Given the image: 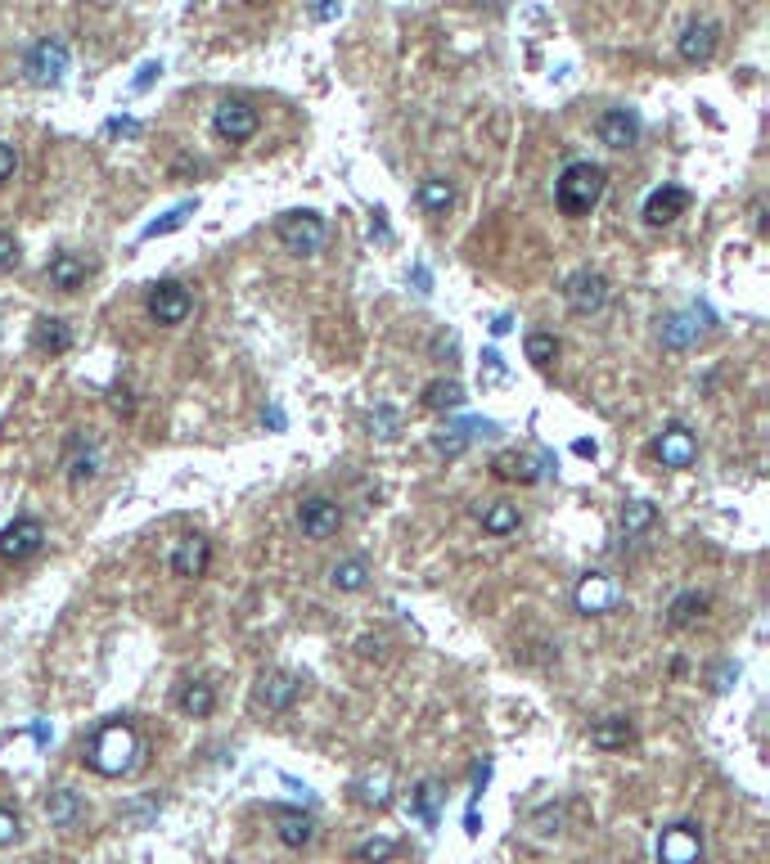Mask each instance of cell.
<instances>
[{
  "label": "cell",
  "mask_w": 770,
  "mask_h": 864,
  "mask_svg": "<svg viewBox=\"0 0 770 864\" xmlns=\"http://www.w3.org/2000/svg\"><path fill=\"white\" fill-rule=\"evenodd\" d=\"M329 581H334V590L356 594L370 585V563H365V558H338V563L329 567Z\"/></svg>",
  "instance_id": "obj_28"
},
{
  "label": "cell",
  "mask_w": 770,
  "mask_h": 864,
  "mask_svg": "<svg viewBox=\"0 0 770 864\" xmlns=\"http://www.w3.org/2000/svg\"><path fill=\"white\" fill-rule=\"evenodd\" d=\"M23 837V824H19V815L14 810H5L0 806V846H14Z\"/></svg>",
  "instance_id": "obj_40"
},
{
  "label": "cell",
  "mask_w": 770,
  "mask_h": 864,
  "mask_svg": "<svg viewBox=\"0 0 770 864\" xmlns=\"http://www.w3.org/2000/svg\"><path fill=\"white\" fill-rule=\"evenodd\" d=\"M275 819H280V842L293 846V851H302V846L316 842V819L311 815H298V810H275Z\"/></svg>",
  "instance_id": "obj_26"
},
{
  "label": "cell",
  "mask_w": 770,
  "mask_h": 864,
  "mask_svg": "<svg viewBox=\"0 0 770 864\" xmlns=\"http://www.w3.org/2000/svg\"><path fill=\"white\" fill-rule=\"evenodd\" d=\"M473 5H478V9H491V14H496V9H505V0H473Z\"/></svg>",
  "instance_id": "obj_54"
},
{
  "label": "cell",
  "mask_w": 770,
  "mask_h": 864,
  "mask_svg": "<svg viewBox=\"0 0 770 864\" xmlns=\"http://www.w3.org/2000/svg\"><path fill=\"white\" fill-rule=\"evenodd\" d=\"M41 545H46V527H41V518H32V513L14 518L10 527L0 531V558H5V563H28L32 554H41Z\"/></svg>",
  "instance_id": "obj_6"
},
{
  "label": "cell",
  "mask_w": 770,
  "mask_h": 864,
  "mask_svg": "<svg viewBox=\"0 0 770 864\" xmlns=\"http://www.w3.org/2000/svg\"><path fill=\"white\" fill-rule=\"evenodd\" d=\"M707 594L703 590H685V594H676L671 599V608H667V626L671 630H689L694 621H703V612H707Z\"/></svg>",
  "instance_id": "obj_27"
},
{
  "label": "cell",
  "mask_w": 770,
  "mask_h": 864,
  "mask_svg": "<svg viewBox=\"0 0 770 864\" xmlns=\"http://www.w3.org/2000/svg\"><path fill=\"white\" fill-rule=\"evenodd\" d=\"M572 603H577L581 617H599V612H608L617 603L613 576H608V572H586L577 581V590H572Z\"/></svg>",
  "instance_id": "obj_16"
},
{
  "label": "cell",
  "mask_w": 770,
  "mask_h": 864,
  "mask_svg": "<svg viewBox=\"0 0 770 864\" xmlns=\"http://www.w3.org/2000/svg\"><path fill=\"white\" fill-rule=\"evenodd\" d=\"M100 464H104V455H100V441H95V437H86V432H73V437H68V450H64L68 482H73V486H86V482H95V477H100Z\"/></svg>",
  "instance_id": "obj_10"
},
{
  "label": "cell",
  "mask_w": 770,
  "mask_h": 864,
  "mask_svg": "<svg viewBox=\"0 0 770 864\" xmlns=\"http://www.w3.org/2000/svg\"><path fill=\"white\" fill-rule=\"evenodd\" d=\"M415 284H419V293H428V284H433V279H428V270H424V266H415Z\"/></svg>",
  "instance_id": "obj_53"
},
{
  "label": "cell",
  "mask_w": 770,
  "mask_h": 864,
  "mask_svg": "<svg viewBox=\"0 0 770 864\" xmlns=\"http://www.w3.org/2000/svg\"><path fill=\"white\" fill-rule=\"evenodd\" d=\"M212 567V545L208 536H181L172 549V572L185 576V581H199L203 572Z\"/></svg>",
  "instance_id": "obj_18"
},
{
  "label": "cell",
  "mask_w": 770,
  "mask_h": 864,
  "mask_svg": "<svg viewBox=\"0 0 770 864\" xmlns=\"http://www.w3.org/2000/svg\"><path fill=\"white\" fill-rule=\"evenodd\" d=\"M104 131H109V135H140V122H136V117H113Z\"/></svg>",
  "instance_id": "obj_46"
},
{
  "label": "cell",
  "mask_w": 770,
  "mask_h": 864,
  "mask_svg": "<svg viewBox=\"0 0 770 864\" xmlns=\"http://www.w3.org/2000/svg\"><path fill=\"white\" fill-rule=\"evenodd\" d=\"M19 266V239L14 234H0V275H10Z\"/></svg>",
  "instance_id": "obj_41"
},
{
  "label": "cell",
  "mask_w": 770,
  "mask_h": 864,
  "mask_svg": "<svg viewBox=\"0 0 770 864\" xmlns=\"http://www.w3.org/2000/svg\"><path fill=\"white\" fill-rule=\"evenodd\" d=\"M491 468H496V477H505V482H523V486H532L536 477H541L532 459L514 455V450H509V455H496V464H491Z\"/></svg>",
  "instance_id": "obj_33"
},
{
  "label": "cell",
  "mask_w": 770,
  "mask_h": 864,
  "mask_svg": "<svg viewBox=\"0 0 770 864\" xmlns=\"http://www.w3.org/2000/svg\"><path fill=\"white\" fill-rule=\"evenodd\" d=\"M658 338H662V347H667V351H689V347H698V338H703L698 311H671V315H662Z\"/></svg>",
  "instance_id": "obj_19"
},
{
  "label": "cell",
  "mask_w": 770,
  "mask_h": 864,
  "mask_svg": "<svg viewBox=\"0 0 770 864\" xmlns=\"http://www.w3.org/2000/svg\"><path fill=\"white\" fill-rule=\"evenodd\" d=\"M352 797L361 801V806H370V810H383L392 801V770H388V765H379V770H365L361 779L352 783Z\"/></svg>",
  "instance_id": "obj_22"
},
{
  "label": "cell",
  "mask_w": 770,
  "mask_h": 864,
  "mask_svg": "<svg viewBox=\"0 0 770 864\" xmlns=\"http://www.w3.org/2000/svg\"><path fill=\"white\" fill-rule=\"evenodd\" d=\"M608 189V171L599 162H568L554 180V207L563 216H590Z\"/></svg>",
  "instance_id": "obj_2"
},
{
  "label": "cell",
  "mask_w": 770,
  "mask_h": 864,
  "mask_svg": "<svg viewBox=\"0 0 770 864\" xmlns=\"http://www.w3.org/2000/svg\"><path fill=\"white\" fill-rule=\"evenodd\" d=\"M424 405H428V410H437V414L460 410V405H464V387L455 383V378H433V383L424 387Z\"/></svg>",
  "instance_id": "obj_31"
},
{
  "label": "cell",
  "mask_w": 770,
  "mask_h": 864,
  "mask_svg": "<svg viewBox=\"0 0 770 864\" xmlns=\"http://www.w3.org/2000/svg\"><path fill=\"white\" fill-rule=\"evenodd\" d=\"M275 239H280L293 257H316L329 239L325 216L320 212H284L280 221H275Z\"/></svg>",
  "instance_id": "obj_4"
},
{
  "label": "cell",
  "mask_w": 770,
  "mask_h": 864,
  "mask_svg": "<svg viewBox=\"0 0 770 864\" xmlns=\"http://www.w3.org/2000/svg\"><path fill=\"white\" fill-rule=\"evenodd\" d=\"M653 522H658V509H653L649 500H626V504H622V531H626V540H631V536H644Z\"/></svg>",
  "instance_id": "obj_32"
},
{
  "label": "cell",
  "mask_w": 770,
  "mask_h": 864,
  "mask_svg": "<svg viewBox=\"0 0 770 864\" xmlns=\"http://www.w3.org/2000/svg\"><path fill=\"white\" fill-rule=\"evenodd\" d=\"M653 455H658V464L662 468H689L698 459V437L685 428V423H667L662 428V437L653 441Z\"/></svg>",
  "instance_id": "obj_11"
},
{
  "label": "cell",
  "mask_w": 770,
  "mask_h": 864,
  "mask_svg": "<svg viewBox=\"0 0 770 864\" xmlns=\"http://www.w3.org/2000/svg\"><path fill=\"white\" fill-rule=\"evenodd\" d=\"M370 428L379 432V437H397V428H401V423H397V410H388V405H379V410L370 414Z\"/></svg>",
  "instance_id": "obj_39"
},
{
  "label": "cell",
  "mask_w": 770,
  "mask_h": 864,
  "mask_svg": "<svg viewBox=\"0 0 770 864\" xmlns=\"http://www.w3.org/2000/svg\"><path fill=\"white\" fill-rule=\"evenodd\" d=\"M572 450H577V455H581V459H595V455H599V446H595V437H581V441H577V446H572Z\"/></svg>",
  "instance_id": "obj_50"
},
{
  "label": "cell",
  "mask_w": 770,
  "mask_h": 864,
  "mask_svg": "<svg viewBox=\"0 0 770 864\" xmlns=\"http://www.w3.org/2000/svg\"><path fill=\"white\" fill-rule=\"evenodd\" d=\"M158 77H163V63H145V68H140V77L131 81V90H149Z\"/></svg>",
  "instance_id": "obj_44"
},
{
  "label": "cell",
  "mask_w": 770,
  "mask_h": 864,
  "mask_svg": "<svg viewBox=\"0 0 770 864\" xmlns=\"http://www.w3.org/2000/svg\"><path fill=\"white\" fill-rule=\"evenodd\" d=\"M685 207H689V189H680V185H658L649 198H644V225H671L676 216H685Z\"/></svg>",
  "instance_id": "obj_17"
},
{
  "label": "cell",
  "mask_w": 770,
  "mask_h": 864,
  "mask_svg": "<svg viewBox=\"0 0 770 864\" xmlns=\"http://www.w3.org/2000/svg\"><path fill=\"white\" fill-rule=\"evenodd\" d=\"M590 743H595L599 752H626V747L635 743V729L626 716H604L590 725Z\"/></svg>",
  "instance_id": "obj_23"
},
{
  "label": "cell",
  "mask_w": 770,
  "mask_h": 864,
  "mask_svg": "<svg viewBox=\"0 0 770 864\" xmlns=\"http://www.w3.org/2000/svg\"><path fill=\"white\" fill-rule=\"evenodd\" d=\"M734 675H739V666H734V662H725L721 671L712 675V689H716V693H721V689H730V680H734Z\"/></svg>",
  "instance_id": "obj_47"
},
{
  "label": "cell",
  "mask_w": 770,
  "mask_h": 864,
  "mask_svg": "<svg viewBox=\"0 0 770 864\" xmlns=\"http://www.w3.org/2000/svg\"><path fill=\"white\" fill-rule=\"evenodd\" d=\"M442 801H446V788H442V783H437V779H424V783H415V792H410V815H415L419 824L433 828L437 815H442Z\"/></svg>",
  "instance_id": "obj_24"
},
{
  "label": "cell",
  "mask_w": 770,
  "mask_h": 864,
  "mask_svg": "<svg viewBox=\"0 0 770 864\" xmlns=\"http://www.w3.org/2000/svg\"><path fill=\"white\" fill-rule=\"evenodd\" d=\"M595 135L608 149H635L640 144V117L631 108H604L595 122Z\"/></svg>",
  "instance_id": "obj_14"
},
{
  "label": "cell",
  "mask_w": 770,
  "mask_h": 864,
  "mask_svg": "<svg viewBox=\"0 0 770 864\" xmlns=\"http://www.w3.org/2000/svg\"><path fill=\"white\" fill-rule=\"evenodd\" d=\"M338 14H343V0H320V5H316L320 23H329V18H338Z\"/></svg>",
  "instance_id": "obj_48"
},
{
  "label": "cell",
  "mask_w": 770,
  "mask_h": 864,
  "mask_svg": "<svg viewBox=\"0 0 770 864\" xmlns=\"http://www.w3.org/2000/svg\"><path fill=\"white\" fill-rule=\"evenodd\" d=\"M266 423H271V428H284V414H280V405H271V410H266Z\"/></svg>",
  "instance_id": "obj_52"
},
{
  "label": "cell",
  "mask_w": 770,
  "mask_h": 864,
  "mask_svg": "<svg viewBox=\"0 0 770 864\" xmlns=\"http://www.w3.org/2000/svg\"><path fill=\"white\" fill-rule=\"evenodd\" d=\"M14 171H19V153H14V144L0 140V185H10Z\"/></svg>",
  "instance_id": "obj_43"
},
{
  "label": "cell",
  "mask_w": 770,
  "mask_h": 864,
  "mask_svg": "<svg viewBox=\"0 0 770 864\" xmlns=\"http://www.w3.org/2000/svg\"><path fill=\"white\" fill-rule=\"evenodd\" d=\"M194 207H199V203H194V198H190V203H176L167 216H158V221H149L145 230H140V239H158V234H172V230H181V225L194 216Z\"/></svg>",
  "instance_id": "obj_35"
},
{
  "label": "cell",
  "mask_w": 770,
  "mask_h": 864,
  "mask_svg": "<svg viewBox=\"0 0 770 864\" xmlns=\"http://www.w3.org/2000/svg\"><path fill=\"white\" fill-rule=\"evenodd\" d=\"M482 531H487V536H509V531H518V504L496 500L487 513H482Z\"/></svg>",
  "instance_id": "obj_34"
},
{
  "label": "cell",
  "mask_w": 770,
  "mask_h": 864,
  "mask_svg": "<svg viewBox=\"0 0 770 864\" xmlns=\"http://www.w3.org/2000/svg\"><path fill=\"white\" fill-rule=\"evenodd\" d=\"M194 311V297L181 279H163V284L149 288V320L172 329V324H185V315Z\"/></svg>",
  "instance_id": "obj_7"
},
{
  "label": "cell",
  "mask_w": 770,
  "mask_h": 864,
  "mask_svg": "<svg viewBox=\"0 0 770 864\" xmlns=\"http://www.w3.org/2000/svg\"><path fill=\"white\" fill-rule=\"evenodd\" d=\"M563 297H568L572 315H595V311H604V302H608V279L599 275V270H577V275L563 284Z\"/></svg>",
  "instance_id": "obj_9"
},
{
  "label": "cell",
  "mask_w": 770,
  "mask_h": 864,
  "mask_svg": "<svg viewBox=\"0 0 770 864\" xmlns=\"http://www.w3.org/2000/svg\"><path fill=\"white\" fill-rule=\"evenodd\" d=\"M536 828H541L545 837H554L563 828V806H545V810H536Z\"/></svg>",
  "instance_id": "obj_42"
},
{
  "label": "cell",
  "mask_w": 770,
  "mask_h": 864,
  "mask_svg": "<svg viewBox=\"0 0 770 864\" xmlns=\"http://www.w3.org/2000/svg\"><path fill=\"white\" fill-rule=\"evenodd\" d=\"M298 522H302V536L325 540L343 527V509H338V500H329V495H311V500L298 504Z\"/></svg>",
  "instance_id": "obj_12"
},
{
  "label": "cell",
  "mask_w": 770,
  "mask_h": 864,
  "mask_svg": "<svg viewBox=\"0 0 770 864\" xmlns=\"http://www.w3.org/2000/svg\"><path fill=\"white\" fill-rule=\"evenodd\" d=\"M392 855H397V842H392V837H370V842H361L352 851V860L356 864H388Z\"/></svg>",
  "instance_id": "obj_36"
},
{
  "label": "cell",
  "mask_w": 770,
  "mask_h": 864,
  "mask_svg": "<svg viewBox=\"0 0 770 864\" xmlns=\"http://www.w3.org/2000/svg\"><path fill=\"white\" fill-rule=\"evenodd\" d=\"M523 351H527V360H532V365L545 369L554 356H559V338H554V333H527Z\"/></svg>",
  "instance_id": "obj_37"
},
{
  "label": "cell",
  "mask_w": 770,
  "mask_h": 864,
  "mask_svg": "<svg viewBox=\"0 0 770 864\" xmlns=\"http://www.w3.org/2000/svg\"><path fill=\"white\" fill-rule=\"evenodd\" d=\"M415 198H419V207H424L428 216H442L446 207L455 203V189H451V180H442V176H428V180H419Z\"/></svg>",
  "instance_id": "obj_30"
},
{
  "label": "cell",
  "mask_w": 770,
  "mask_h": 864,
  "mask_svg": "<svg viewBox=\"0 0 770 864\" xmlns=\"http://www.w3.org/2000/svg\"><path fill=\"white\" fill-rule=\"evenodd\" d=\"M302 698V680L298 675H289V671H266L262 680H257V707L262 711H289L293 702Z\"/></svg>",
  "instance_id": "obj_15"
},
{
  "label": "cell",
  "mask_w": 770,
  "mask_h": 864,
  "mask_svg": "<svg viewBox=\"0 0 770 864\" xmlns=\"http://www.w3.org/2000/svg\"><path fill=\"white\" fill-rule=\"evenodd\" d=\"M46 279H50V288H59V293H77V288L91 279V261L77 257V252H55V257L46 261Z\"/></svg>",
  "instance_id": "obj_20"
},
{
  "label": "cell",
  "mask_w": 770,
  "mask_h": 864,
  "mask_svg": "<svg viewBox=\"0 0 770 864\" xmlns=\"http://www.w3.org/2000/svg\"><path fill=\"white\" fill-rule=\"evenodd\" d=\"M46 815L55 828H73L77 819H82V797H77L73 788H55L46 797Z\"/></svg>",
  "instance_id": "obj_29"
},
{
  "label": "cell",
  "mask_w": 770,
  "mask_h": 864,
  "mask_svg": "<svg viewBox=\"0 0 770 864\" xmlns=\"http://www.w3.org/2000/svg\"><path fill=\"white\" fill-rule=\"evenodd\" d=\"M257 126H262V117L248 99H221L217 113H212V131L226 144H248L257 135Z\"/></svg>",
  "instance_id": "obj_5"
},
{
  "label": "cell",
  "mask_w": 770,
  "mask_h": 864,
  "mask_svg": "<svg viewBox=\"0 0 770 864\" xmlns=\"http://www.w3.org/2000/svg\"><path fill=\"white\" fill-rule=\"evenodd\" d=\"M68 63H73L68 45L59 41V36H41V41L23 54V77H28L32 86L50 90V86H59V81L68 77Z\"/></svg>",
  "instance_id": "obj_3"
},
{
  "label": "cell",
  "mask_w": 770,
  "mask_h": 864,
  "mask_svg": "<svg viewBox=\"0 0 770 864\" xmlns=\"http://www.w3.org/2000/svg\"><path fill=\"white\" fill-rule=\"evenodd\" d=\"M176 707H181V716H190V720H208L212 707H217V693H212V684H203V680H185L181 693H176Z\"/></svg>",
  "instance_id": "obj_25"
},
{
  "label": "cell",
  "mask_w": 770,
  "mask_h": 864,
  "mask_svg": "<svg viewBox=\"0 0 770 864\" xmlns=\"http://www.w3.org/2000/svg\"><path fill=\"white\" fill-rule=\"evenodd\" d=\"M482 378H505V360H500V351H487V356H482Z\"/></svg>",
  "instance_id": "obj_45"
},
{
  "label": "cell",
  "mask_w": 770,
  "mask_h": 864,
  "mask_svg": "<svg viewBox=\"0 0 770 864\" xmlns=\"http://www.w3.org/2000/svg\"><path fill=\"white\" fill-rule=\"evenodd\" d=\"M82 761L91 765L95 774H104V779H122V774L140 770V761H145V743H140L136 725L131 720H104L100 729L91 734V743L82 747Z\"/></svg>",
  "instance_id": "obj_1"
},
{
  "label": "cell",
  "mask_w": 770,
  "mask_h": 864,
  "mask_svg": "<svg viewBox=\"0 0 770 864\" xmlns=\"http://www.w3.org/2000/svg\"><path fill=\"white\" fill-rule=\"evenodd\" d=\"M509 329H514V320H509V315H496V320H491V333H496V338H505Z\"/></svg>",
  "instance_id": "obj_51"
},
{
  "label": "cell",
  "mask_w": 770,
  "mask_h": 864,
  "mask_svg": "<svg viewBox=\"0 0 770 864\" xmlns=\"http://www.w3.org/2000/svg\"><path fill=\"white\" fill-rule=\"evenodd\" d=\"M716 45H721V23H712V18H694V23L680 32L676 54L698 68V63H707L716 54Z\"/></svg>",
  "instance_id": "obj_13"
},
{
  "label": "cell",
  "mask_w": 770,
  "mask_h": 864,
  "mask_svg": "<svg viewBox=\"0 0 770 864\" xmlns=\"http://www.w3.org/2000/svg\"><path fill=\"white\" fill-rule=\"evenodd\" d=\"M464 446H469V437H464L460 428H442V432H433V450L437 455H446V459H455V455H464Z\"/></svg>",
  "instance_id": "obj_38"
},
{
  "label": "cell",
  "mask_w": 770,
  "mask_h": 864,
  "mask_svg": "<svg viewBox=\"0 0 770 864\" xmlns=\"http://www.w3.org/2000/svg\"><path fill=\"white\" fill-rule=\"evenodd\" d=\"M32 347H37L41 356H64V351L73 347V329H68L59 315H37V324H32Z\"/></svg>",
  "instance_id": "obj_21"
},
{
  "label": "cell",
  "mask_w": 770,
  "mask_h": 864,
  "mask_svg": "<svg viewBox=\"0 0 770 864\" xmlns=\"http://www.w3.org/2000/svg\"><path fill=\"white\" fill-rule=\"evenodd\" d=\"M113 410H118V414H131V392H127V387H118V392H113Z\"/></svg>",
  "instance_id": "obj_49"
},
{
  "label": "cell",
  "mask_w": 770,
  "mask_h": 864,
  "mask_svg": "<svg viewBox=\"0 0 770 864\" xmlns=\"http://www.w3.org/2000/svg\"><path fill=\"white\" fill-rule=\"evenodd\" d=\"M698 855H703V833H698V824H671L662 828L658 837V864H698Z\"/></svg>",
  "instance_id": "obj_8"
}]
</instances>
